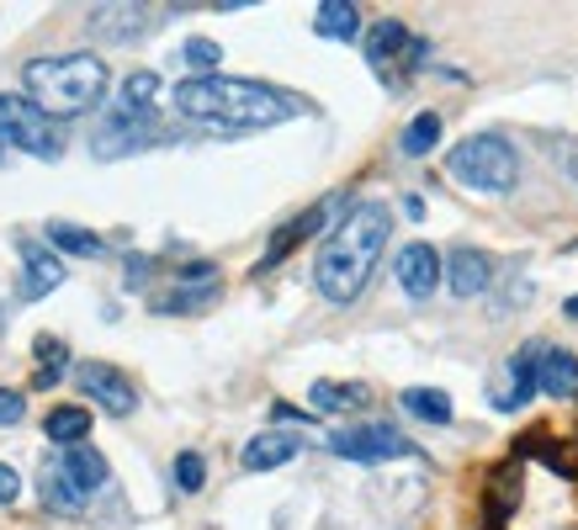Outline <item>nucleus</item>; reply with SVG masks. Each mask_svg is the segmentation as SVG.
Segmentation results:
<instances>
[{"mask_svg": "<svg viewBox=\"0 0 578 530\" xmlns=\"http://www.w3.org/2000/svg\"><path fill=\"white\" fill-rule=\"evenodd\" d=\"M175 112L186 122H202L213 133H261L303 112V101L292 91L261 85V80H229V74H207V80H181L175 85Z\"/></svg>", "mask_w": 578, "mask_h": 530, "instance_id": "f257e3e1", "label": "nucleus"}, {"mask_svg": "<svg viewBox=\"0 0 578 530\" xmlns=\"http://www.w3.org/2000/svg\"><path fill=\"white\" fill-rule=\"evenodd\" d=\"M387 228H393L387 202L345 207V217L329 228V239L318 244V261H314V287L329 303H356L362 297V287L372 282V271H377V261L387 249Z\"/></svg>", "mask_w": 578, "mask_h": 530, "instance_id": "f03ea898", "label": "nucleus"}, {"mask_svg": "<svg viewBox=\"0 0 578 530\" xmlns=\"http://www.w3.org/2000/svg\"><path fill=\"white\" fill-rule=\"evenodd\" d=\"M22 80L49 118H80L107 96L112 74H107V59H97V53H59V59H32Z\"/></svg>", "mask_w": 578, "mask_h": 530, "instance_id": "7ed1b4c3", "label": "nucleus"}, {"mask_svg": "<svg viewBox=\"0 0 578 530\" xmlns=\"http://www.w3.org/2000/svg\"><path fill=\"white\" fill-rule=\"evenodd\" d=\"M446 170L457 175L462 186H473V192H515V181H520V160H515V149L499 139V133H478V139H467L446 154Z\"/></svg>", "mask_w": 578, "mask_h": 530, "instance_id": "20e7f679", "label": "nucleus"}, {"mask_svg": "<svg viewBox=\"0 0 578 530\" xmlns=\"http://www.w3.org/2000/svg\"><path fill=\"white\" fill-rule=\"evenodd\" d=\"M0 144H17L27 154H38V160H59L64 154V139H59L53 118L27 96H0Z\"/></svg>", "mask_w": 578, "mask_h": 530, "instance_id": "39448f33", "label": "nucleus"}, {"mask_svg": "<svg viewBox=\"0 0 578 530\" xmlns=\"http://www.w3.org/2000/svg\"><path fill=\"white\" fill-rule=\"evenodd\" d=\"M154 139H160L154 112H128V106H118V112L97 128L91 154H97V160H122V154H133V149H149Z\"/></svg>", "mask_w": 578, "mask_h": 530, "instance_id": "423d86ee", "label": "nucleus"}, {"mask_svg": "<svg viewBox=\"0 0 578 530\" xmlns=\"http://www.w3.org/2000/svg\"><path fill=\"white\" fill-rule=\"evenodd\" d=\"M329 451L345 461H398V457H414V440L398 435L393 425H356V430H339L329 440Z\"/></svg>", "mask_w": 578, "mask_h": 530, "instance_id": "0eeeda50", "label": "nucleus"}, {"mask_svg": "<svg viewBox=\"0 0 578 530\" xmlns=\"http://www.w3.org/2000/svg\"><path fill=\"white\" fill-rule=\"evenodd\" d=\"M74 383H80V393H85V398H97V409L118 414V419L139 409V393H133V383L122 377L118 366L85 361V366H74Z\"/></svg>", "mask_w": 578, "mask_h": 530, "instance_id": "6e6552de", "label": "nucleus"}, {"mask_svg": "<svg viewBox=\"0 0 578 530\" xmlns=\"http://www.w3.org/2000/svg\"><path fill=\"white\" fill-rule=\"evenodd\" d=\"M335 207H345V196H324V202H314L308 213H297V217H292L287 228H282L276 239L265 244V255H261V271H271V265H276V261H287V255H292V249H297V244H303V239H314L318 228L329 223V213H335Z\"/></svg>", "mask_w": 578, "mask_h": 530, "instance_id": "1a4fd4ad", "label": "nucleus"}, {"mask_svg": "<svg viewBox=\"0 0 578 530\" xmlns=\"http://www.w3.org/2000/svg\"><path fill=\"white\" fill-rule=\"evenodd\" d=\"M541 356H547V345L541 339H530V345H520L515 356H509V387L494 398L505 414H515V409H526L530 404V393L541 387Z\"/></svg>", "mask_w": 578, "mask_h": 530, "instance_id": "9d476101", "label": "nucleus"}, {"mask_svg": "<svg viewBox=\"0 0 578 530\" xmlns=\"http://www.w3.org/2000/svg\"><path fill=\"white\" fill-rule=\"evenodd\" d=\"M393 271H398V287L409 292L414 303H425V297L440 287V255H435L430 244H404Z\"/></svg>", "mask_w": 578, "mask_h": 530, "instance_id": "9b49d317", "label": "nucleus"}, {"mask_svg": "<svg viewBox=\"0 0 578 530\" xmlns=\"http://www.w3.org/2000/svg\"><path fill=\"white\" fill-rule=\"evenodd\" d=\"M154 22H160L154 6H97V11H91V32H97V38H112V43L144 38Z\"/></svg>", "mask_w": 578, "mask_h": 530, "instance_id": "f8f14e48", "label": "nucleus"}, {"mask_svg": "<svg viewBox=\"0 0 578 530\" xmlns=\"http://www.w3.org/2000/svg\"><path fill=\"white\" fill-rule=\"evenodd\" d=\"M17 249H22V261H27V276H22V287H17V292H22L27 303L49 297V292L64 282V261L53 255L49 244H38V239H22Z\"/></svg>", "mask_w": 578, "mask_h": 530, "instance_id": "ddd939ff", "label": "nucleus"}, {"mask_svg": "<svg viewBox=\"0 0 578 530\" xmlns=\"http://www.w3.org/2000/svg\"><path fill=\"white\" fill-rule=\"evenodd\" d=\"M488 282H494V261H488L483 249H473V244L452 249V261H446V287L457 292V297H478V292H488Z\"/></svg>", "mask_w": 578, "mask_h": 530, "instance_id": "4468645a", "label": "nucleus"}, {"mask_svg": "<svg viewBox=\"0 0 578 530\" xmlns=\"http://www.w3.org/2000/svg\"><path fill=\"white\" fill-rule=\"evenodd\" d=\"M38 488H43V504L59 509V514H80V509L91 504V493L70 478V467H64L59 457L43 461V482H38Z\"/></svg>", "mask_w": 578, "mask_h": 530, "instance_id": "2eb2a0df", "label": "nucleus"}, {"mask_svg": "<svg viewBox=\"0 0 578 530\" xmlns=\"http://www.w3.org/2000/svg\"><path fill=\"white\" fill-rule=\"evenodd\" d=\"M303 451V435H287V430H265L244 446V472H271Z\"/></svg>", "mask_w": 578, "mask_h": 530, "instance_id": "dca6fc26", "label": "nucleus"}, {"mask_svg": "<svg viewBox=\"0 0 578 530\" xmlns=\"http://www.w3.org/2000/svg\"><path fill=\"white\" fill-rule=\"evenodd\" d=\"M314 32L318 38H335V43H356L362 38V11L351 0H324L314 11Z\"/></svg>", "mask_w": 578, "mask_h": 530, "instance_id": "f3484780", "label": "nucleus"}, {"mask_svg": "<svg viewBox=\"0 0 578 530\" xmlns=\"http://www.w3.org/2000/svg\"><path fill=\"white\" fill-rule=\"evenodd\" d=\"M541 393L547 398H578V356L574 350H552L541 356Z\"/></svg>", "mask_w": 578, "mask_h": 530, "instance_id": "a211bd4d", "label": "nucleus"}, {"mask_svg": "<svg viewBox=\"0 0 578 530\" xmlns=\"http://www.w3.org/2000/svg\"><path fill=\"white\" fill-rule=\"evenodd\" d=\"M404 49H414V38L404 22H377L366 32V64H372V70H387Z\"/></svg>", "mask_w": 578, "mask_h": 530, "instance_id": "6ab92c4d", "label": "nucleus"}, {"mask_svg": "<svg viewBox=\"0 0 578 530\" xmlns=\"http://www.w3.org/2000/svg\"><path fill=\"white\" fill-rule=\"evenodd\" d=\"M43 435H49L53 446H64V451H74L85 435H91V409H74V404H64V409L49 414V425H43Z\"/></svg>", "mask_w": 578, "mask_h": 530, "instance_id": "aec40b11", "label": "nucleus"}, {"mask_svg": "<svg viewBox=\"0 0 578 530\" xmlns=\"http://www.w3.org/2000/svg\"><path fill=\"white\" fill-rule=\"evenodd\" d=\"M59 461L70 467V478L80 482L85 493H101V488H107V478H112V472H107V457H101V451H91V446H74V451H64Z\"/></svg>", "mask_w": 578, "mask_h": 530, "instance_id": "412c9836", "label": "nucleus"}, {"mask_svg": "<svg viewBox=\"0 0 578 530\" xmlns=\"http://www.w3.org/2000/svg\"><path fill=\"white\" fill-rule=\"evenodd\" d=\"M318 414H345V409H362L366 404V387L362 383H314L308 387Z\"/></svg>", "mask_w": 578, "mask_h": 530, "instance_id": "4be33fe9", "label": "nucleus"}, {"mask_svg": "<svg viewBox=\"0 0 578 530\" xmlns=\"http://www.w3.org/2000/svg\"><path fill=\"white\" fill-rule=\"evenodd\" d=\"M398 404H404L414 419H425V425H452V398H446L440 387H409Z\"/></svg>", "mask_w": 578, "mask_h": 530, "instance_id": "5701e85b", "label": "nucleus"}, {"mask_svg": "<svg viewBox=\"0 0 578 530\" xmlns=\"http://www.w3.org/2000/svg\"><path fill=\"white\" fill-rule=\"evenodd\" d=\"M398 144H404V154H414V160H419V154H430V149L440 144V112H419V118L404 128V139H398Z\"/></svg>", "mask_w": 578, "mask_h": 530, "instance_id": "b1692460", "label": "nucleus"}, {"mask_svg": "<svg viewBox=\"0 0 578 530\" xmlns=\"http://www.w3.org/2000/svg\"><path fill=\"white\" fill-rule=\"evenodd\" d=\"M154 96H160V74L154 70H139L122 80V106L128 112H154Z\"/></svg>", "mask_w": 578, "mask_h": 530, "instance_id": "393cba45", "label": "nucleus"}, {"mask_svg": "<svg viewBox=\"0 0 578 530\" xmlns=\"http://www.w3.org/2000/svg\"><path fill=\"white\" fill-rule=\"evenodd\" d=\"M49 244L70 249V255H91V261L101 255V239H97V234H85V228H74V223H49Z\"/></svg>", "mask_w": 578, "mask_h": 530, "instance_id": "a878e982", "label": "nucleus"}, {"mask_svg": "<svg viewBox=\"0 0 578 530\" xmlns=\"http://www.w3.org/2000/svg\"><path fill=\"white\" fill-rule=\"evenodd\" d=\"M181 59L196 70V80H207V74H217V64H223V49H217L213 38H186V43H181Z\"/></svg>", "mask_w": 578, "mask_h": 530, "instance_id": "bb28decb", "label": "nucleus"}, {"mask_svg": "<svg viewBox=\"0 0 578 530\" xmlns=\"http://www.w3.org/2000/svg\"><path fill=\"white\" fill-rule=\"evenodd\" d=\"M38 356H43V366H38V387H53L59 377H64V339H38Z\"/></svg>", "mask_w": 578, "mask_h": 530, "instance_id": "cd10ccee", "label": "nucleus"}, {"mask_svg": "<svg viewBox=\"0 0 578 530\" xmlns=\"http://www.w3.org/2000/svg\"><path fill=\"white\" fill-rule=\"evenodd\" d=\"M202 482H207V461L196 457V451H181L175 457V488L181 493H202Z\"/></svg>", "mask_w": 578, "mask_h": 530, "instance_id": "c85d7f7f", "label": "nucleus"}, {"mask_svg": "<svg viewBox=\"0 0 578 530\" xmlns=\"http://www.w3.org/2000/svg\"><path fill=\"white\" fill-rule=\"evenodd\" d=\"M22 414H27V398H22V393L0 387V425H22Z\"/></svg>", "mask_w": 578, "mask_h": 530, "instance_id": "c756f323", "label": "nucleus"}, {"mask_svg": "<svg viewBox=\"0 0 578 530\" xmlns=\"http://www.w3.org/2000/svg\"><path fill=\"white\" fill-rule=\"evenodd\" d=\"M17 493H22V478H17V472H11V467L0 461V504H11Z\"/></svg>", "mask_w": 578, "mask_h": 530, "instance_id": "7c9ffc66", "label": "nucleus"}, {"mask_svg": "<svg viewBox=\"0 0 578 530\" xmlns=\"http://www.w3.org/2000/svg\"><path fill=\"white\" fill-rule=\"evenodd\" d=\"M557 160H562V175L578 186V144H562V149H557Z\"/></svg>", "mask_w": 578, "mask_h": 530, "instance_id": "2f4dec72", "label": "nucleus"}, {"mask_svg": "<svg viewBox=\"0 0 578 530\" xmlns=\"http://www.w3.org/2000/svg\"><path fill=\"white\" fill-rule=\"evenodd\" d=\"M562 314H568V318L578 324V297H568V303H562Z\"/></svg>", "mask_w": 578, "mask_h": 530, "instance_id": "473e14b6", "label": "nucleus"}]
</instances>
